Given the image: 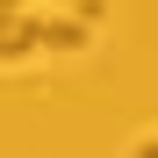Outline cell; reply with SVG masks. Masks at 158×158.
Masks as SVG:
<instances>
[{
  "instance_id": "obj_1",
  "label": "cell",
  "mask_w": 158,
  "mask_h": 158,
  "mask_svg": "<svg viewBox=\"0 0 158 158\" xmlns=\"http://www.w3.org/2000/svg\"><path fill=\"white\" fill-rule=\"evenodd\" d=\"M86 43H94L86 15H65V22H58V15H43V22H36V50H86Z\"/></svg>"
},
{
  "instance_id": "obj_2",
  "label": "cell",
  "mask_w": 158,
  "mask_h": 158,
  "mask_svg": "<svg viewBox=\"0 0 158 158\" xmlns=\"http://www.w3.org/2000/svg\"><path fill=\"white\" fill-rule=\"evenodd\" d=\"M36 50V22H22L15 7H0V58H29Z\"/></svg>"
},
{
  "instance_id": "obj_3",
  "label": "cell",
  "mask_w": 158,
  "mask_h": 158,
  "mask_svg": "<svg viewBox=\"0 0 158 158\" xmlns=\"http://www.w3.org/2000/svg\"><path fill=\"white\" fill-rule=\"evenodd\" d=\"M65 7H79V15H86V22H94V0H65Z\"/></svg>"
},
{
  "instance_id": "obj_4",
  "label": "cell",
  "mask_w": 158,
  "mask_h": 158,
  "mask_svg": "<svg viewBox=\"0 0 158 158\" xmlns=\"http://www.w3.org/2000/svg\"><path fill=\"white\" fill-rule=\"evenodd\" d=\"M129 158H158V144H137V151H129Z\"/></svg>"
},
{
  "instance_id": "obj_5",
  "label": "cell",
  "mask_w": 158,
  "mask_h": 158,
  "mask_svg": "<svg viewBox=\"0 0 158 158\" xmlns=\"http://www.w3.org/2000/svg\"><path fill=\"white\" fill-rule=\"evenodd\" d=\"M0 7H22V0H0Z\"/></svg>"
}]
</instances>
